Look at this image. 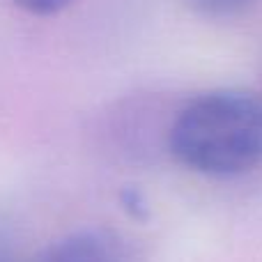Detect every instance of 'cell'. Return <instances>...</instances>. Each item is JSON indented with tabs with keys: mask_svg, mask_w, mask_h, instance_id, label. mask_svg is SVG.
Wrapping results in <instances>:
<instances>
[{
	"mask_svg": "<svg viewBox=\"0 0 262 262\" xmlns=\"http://www.w3.org/2000/svg\"><path fill=\"white\" fill-rule=\"evenodd\" d=\"M172 157L189 170L235 177L262 163V97L212 90L189 99L168 129Z\"/></svg>",
	"mask_w": 262,
	"mask_h": 262,
	"instance_id": "cell-1",
	"label": "cell"
},
{
	"mask_svg": "<svg viewBox=\"0 0 262 262\" xmlns=\"http://www.w3.org/2000/svg\"><path fill=\"white\" fill-rule=\"evenodd\" d=\"M32 262H127V258L111 237L85 230L55 239Z\"/></svg>",
	"mask_w": 262,
	"mask_h": 262,
	"instance_id": "cell-2",
	"label": "cell"
},
{
	"mask_svg": "<svg viewBox=\"0 0 262 262\" xmlns=\"http://www.w3.org/2000/svg\"><path fill=\"white\" fill-rule=\"evenodd\" d=\"M195 7L207 16H232L239 14L242 9H246L253 0H191Z\"/></svg>",
	"mask_w": 262,
	"mask_h": 262,
	"instance_id": "cell-3",
	"label": "cell"
},
{
	"mask_svg": "<svg viewBox=\"0 0 262 262\" xmlns=\"http://www.w3.org/2000/svg\"><path fill=\"white\" fill-rule=\"evenodd\" d=\"M12 3L35 16H53V14L62 12L64 7H69L74 0H12Z\"/></svg>",
	"mask_w": 262,
	"mask_h": 262,
	"instance_id": "cell-4",
	"label": "cell"
},
{
	"mask_svg": "<svg viewBox=\"0 0 262 262\" xmlns=\"http://www.w3.org/2000/svg\"><path fill=\"white\" fill-rule=\"evenodd\" d=\"M0 262H16V251L12 246V237L0 226Z\"/></svg>",
	"mask_w": 262,
	"mask_h": 262,
	"instance_id": "cell-5",
	"label": "cell"
}]
</instances>
